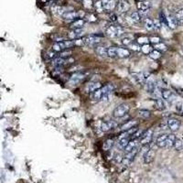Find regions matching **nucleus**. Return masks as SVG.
Here are the masks:
<instances>
[{
	"label": "nucleus",
	"mask_w": 183,
	"mask_h": 183,
	"mask_svg": "<svg viewBox=\"0 0 183 183\" xmlns=\"http://www.w3.org/2000/svg\"><path fill=\"white\" fill-rule=\"evenodd\" d=\"M125 29L122 26H109L106 29V35L110 38H119L124 34Z\"/></svg>",
	"instance_id": "f257e3e1"
},
{
	"label": "nucleus",
	"mask_w": 183,
	"mask_h": 183,
	"mask_svg": "<svg viewBox=\"0 0 183 183\" xmlns=\"http://www.w3.org/2000/svg\"><path fill=\"white\" fill-rule=\"evenodd\" d=\"M83 45L86 46H91V47H95L98 45L101 42V39L99 38V35H89V36H86L82 38Z\"/></svg>",
	"instance_id": "f03ea898"
},
{
	"label": "nucleus",
	"mask_w": 183,
	"mask_h": 183,
	"mask_svg": "<svg viewBox=\"0 0 183 183\" xmlns=\"http://www.w3.org/2000/svg\"><path fill=\"white\" fill-rule=\"evenodd\" d=\"M130 107L128 104L126 103H122V104H119L118 106H116L113 112V116H114L116 118H121L123 117L124 116H126L128 111H129Z\"/></svg>",
	"instance_id": "7ed1b4c3"
},
{
	"label": "nucleus",
	"mask_w": 183,
	"mask_h": 183,
	"mask_svg": "<svg viewBox=\"0 0 183 183\" xmlns=\"http://www.w3.org/2000/svg\"><path fill=\"white\" fill-rule=\"evenodd\" d=\"M83 15L85 16V14H83L81 11H78V12L77 11H67V12L63 13L62 15V19H65V20H68V21H72H72H74L77 19H80V17Z\"/></svg>",
	"instance_id": "20e7f679"
},
{
	"label": "nucleus",
	"mask_w": 183,
	"mask_h": 183,
	"mask_svg": "<svg viewBox=\"0 0 183 183\" xmlns=\"http://www.w3.org/2000/svg\"><path fill=\"white\" fill-rule=\"evenodd\" d=\"M153 138V131L151 129H147L146 131L144 132L143 136L140 138V143L141 145L145 146V145H149L152 141Z\"/></svg>",
	"instance_id": "39448f33"
},
{
	"label": "nucleus",
	"mask_w": 183,
	"mask_h": 183,
	"mask_svg": "<svg viewBox=\"0 0 183 183\" xmlns=\"http://www.w3.org/2000/svg\"><path fill=\"white\" fill-rule=\"evenodd\" d=\"M156 158V151L152 149H149L146 153L143 154V160L145 164H150L154 161Z\"/></svg>",
	"instance_id": "423d86ee"
},
{
	"label": "nucleus",
	"mask_w": 183,
	"mask_h": 183,
	"mask_svg": "<svg viewBox=\"0 0 183 183\" xmlns=\"http://www.w3.org/2000/svg\"><path fill=\"white\" fill-rule=\"evenodd\" d=\"M83 36V31L82 29H72L68 33V39L70 40H75L78 39H82Z\"/></svg>",
	"instance_id": "0eeeda50"
},
{
	"label": "nucleus",
	"mask_w": 183,
	"mask_h": 183,
	"mask_svg": "<svg viewBox=\"0 0 183 183\" xmlns=\"http://www.w3.org/2000/svg\"><path fill=\"white\" fill-rule=\"evenodd\" d=\"M116 126H117V124L116 123L115 121L109 120V121L103 122L102 126H101V130L103 132H108V131H110V130H112L113 128H115Z\"/></svg>",
	"instance_id": "6e6552de"
},
{
	"label": "nucleus",
	"mask_w": 183,
	"mask_h": 183,
	"mask_svg": "<svg viewBox=\"0 0 183 183\" xmlns=\"http://www.w3.org/2000/svg\"><path fill=\"white\" fill-rule=\"evenodd\" d=\"M168 126L173 132H176L180 127V121L176 118H170L168 120Z\"/></svg>",
	"instance_id": "1a4fd4ad"
},
{
	"label": "nucleus",
	"mask_w": 183,
	"mask_h": 183,
	"mask_svg": "<svg viewBox=\"0 0 183 183\" xmlns=\"http://www.w3.org/2000/svg\"><path fill=\"white\" fill-rule=\"evenodd\" d=\"M102 4L103 6V9L106 11H112L114 10L116 6V0H102Z\"/></svg>",
	"instance_id": "9d476101"
},
{
	"label": "nucleus",
	"mask_w": 183,
	"mask_h": 183,
	"mask_svg": "<svg viewBox=\"0 0 183 183\" xmlns=\"http://www.w3.org/2000/svg\"><path fill=\"white\" fill-rule=\"evenodd\" d=\"M129 8H130V5L126 0H121L117 5V11L120 14L126 13L129 10Z\"/></svg>",
	"instance_id": "9b49d317"
},
{
	"label": "nucleus",
	"mask_w": 183,
	"mask_h": 183,
	"mask_svg": "<svg viewBox=\"0 0 183 183\" xmlns=\"http://www.w3.org/2000/svg\"><path fill=\"white\" fill-rule=\"evenodd\" d=\"M94 51L98 56L102 58H106L107 57V49L103 46V45H96L94 47Z\"/></svg>",
	"instance_id": "f8f14e48"
},
{
	"label": "nucleus",
	"mask_w": 183,
	"mask_h": 183,
	"mask_svg": "<svg viewBox=\"0 0 183 183\" xmlns=\"http://www.w3.org/2000/svg\"><path fill=\"white\" fill-rule=\"evenodd\" d=\"M167 21H168V27L170 28L171 29H175L179 26V23L176 19L175 16H173V15L167 16Z\"/></svg>",
	"instance_id": "ddd939ff"
},
{
	"label": "nucleus",
	"mask_w": 183,
	"mask_h": 183,
	"mask_svg": "<svg viewBox=\"0 0 183 183\" xmlns=\"http://www.w3.org/2000/svg\"><path fill=\"white\" fill-rule=\"evenodd\" d=\"M137 124V122L136 120H130V121H127L126 123H125L124 125H122L120 129H121V131L123 132V131H127V130L129 129H131L133 127H135Z\"/></svg>",
	"instance_id": "4468645a"
},
{
	"label": "nucleus",
	"mask_w": 183,
	"mask_h": 183,
	"mask_svg": "<svg viewBox=\"0 0 183 183\" xmlns=\"http://www.w3.org/2000/svg\"><path fill=\"white\" fill-rule=\"evenodd\" d=\"M167 137L168 135L167 134H163L160 135L158 138H156V146L160 149H163V147H166V142H167Z\"/></svg>",
	"instance_id": "2eb2a0df"
},
{
	"label": "nucleus",
	"mask_w": 183,
	"mask_h": 183,
	"mask_svg": "<svg viewBox=\"0 0 183 183\" xmlns=\"http://www.w3.org/2000/svg\"><path fill=\"white\" fill-rule=\"evenodd\" d=\"M151 7V4L149 1H141L137 2V8L139 11H149Z\"/></svg>",
	"instance_id": "dca6fc26"
},
{
	"label": "nucleus",
	"mask_w": 183,
	"mask_h": 183,
	"mask_svg": "<svg viewBox=\"0 0 183 183\" xmlns=\"http://www.w3.org/2000/svg\"><path fill=\"white\" fill-rule=\"evenodd\" d=\"M91 98L93 101H100L101 99H103V93L102 91V88L91 93Z\"/></svg>",
	"instance_id": "f3484780"
},
{
	"label": "nucleus",
	"mask_w": 183,
	"mask_h": 183,
	"mask_svg": "<svg viewBox=\"0 0 183 183\" xmlns=\"http://www.w3.org/2000/svg\"><path fill=\"white\" fill-rule=\"evenodd\" d=\"M161 95H162L163 99H165L166 101H169V102L172 101L173 98H174L173 93L169 89H163L162 92H161Z\"/></svg>",
	"instance_id": "a211bd4d"
},
{
	"label": "nucleus",
	"mask_w": 183,
	"mask_h": 183,
	"mask_svg": "<svg viewBox=\"0 0 183 183\" xmlns=\"http://www.w3.org/2000/svg\"><path fill=\"white\" fill-rule=\"evenodd\" d=\"M85 24V19H75L72 25H71V28L72 29H82Z\"/></svg>",
	"instance_id": "6ab92c4d"
},
{
	"label": "nucleus",
	"mask_w": 183,
	"mask_h": 183,
	"mask_svg": "<svg viewBox=\"0 0 183 183\" xmlns=\"http://www.w3.org/2000/svg\"><path fill=\"white\" fill-rule=\"evenodd\" d=\"M102 88V84L98 82H93L92 83L88 84V87H87V93H93L94 91H96L98 89Z\"/></svg>",
	"instance_id": "aec40b11"
},
{
	"label": "nucleus",
	"mask_w": 183,
	"mask_h": 183,
	"mask_svg": "<svg viewBox=\"0 0 183 183\" xmlns=\"http://www.w3.org/2000/svg\"><path fill=\"white\" fill-rule=\"evenodd\" d=\"M176 136L173 135V134H169L168 135V137H167V142H166V147L167 149H172L173 147V145L176 141Z\"/></svg>",
	"instance_id": "412c9836"
},
{
	"label": "nucleus",
	"mask_w": 183,
	"mask_h": 183,
	"mask_svg": "<svg viewBox=\"0 0 183 183\" xmlns=\"http://www.w3.org/2000/svg\"><path fill=\"white\" fill-rule=\"evenodd\" d=\"M117 56L120 58H127L130 56V51L126 48H117Z\"/></svg>",
	"instance_id": "4be33fe9"
},
{
	"label": "nucleus",
	"mask_w": 183,
	"mask_h": 183,
	"mask_svg": "<svg viewBox=\"0 0 183 183\" xmlns=\"http://www.w3.org/2000/svg\"><path fill=\"white\" fill-rule=\"evenodd\" d=\"M130 20H131L132 23L136 24V23H139L141 21V17L140 15H139L138 12L135 11V12H132L131 14H130V17H129Z\"/></svg>",
	"instance_id": "5701e85b"
},
{
	"label": "nucleus",
	"mask_w": 183,
	"mask_h": 183,
	"mask_svg": "<svg viewBox=\"0 0 183 183\" xmlns=\"http://www.w3.org/2000/svg\"><path fill=\"white\" fill-rule=\"evenodd\" d=\"M146 90L149 93H154L156 89V84L154 81L149 80L146 83Z\"/></svg>",
	"instance_id": "b1692460"
},
{
	"label": "nucleus",
	"mask_w": 183,
	"mask_h": 183,
	"mask_svg": "<svg viewBox=\"0 0 183 183\" xmlns=\"http://www.w3.org/2000/svg\"><path fill=\"white\" fill-rule=\"evenodd\" d=\"M137 146V140H130L127 144V146L125 147V151L127 153V152H130L132 151Z\"/></svg>",
	"instance_id": "393cba45"
},
{
	"label": "nucleus",
	"mask_w": 183,
	"mask_h": 183,
	"mask_svg": "<svg viewBox=\"0 0 183 183\" xmlns=\"http://www.w3.org/2000/svg\"><path fill=\"white\" fill-rule=\"evenodd\" d=\"M173 149H175L176 151H180L183 149V140L180 138H177L175 143L173 145Z\"/></svg>",
	"instance_id": "a878e982"
},
{
	"label": "nucleus",
	"mask_w": 183,
	"mask_h": 183,
	"mask_svg": "<svg viewBox=\"0 0 183 183\" xmlns=\"http://www.w3.org/2000/svg\"><path fill=\"white\" fill-rule=\"evenodd\" d=\"M107 57H110V58L117 57V48L116 47H109L107 49Z\"/></svg>",
	"instance_id": "bb28decb"
},
{
	"label": "nucleus",
	"mask_w": 183,
	"mask_h": 183,
	"mask_svg": "<svg viewBox=\"0 0 183 183\" xmlns=\"http://www.w3.org/2000/svg\"><path fill=\"white\" fill-rule=\"evenodd\" d=\"M84 78V75L82 74V73H76L74 74L72 78H71V82L74 84L78 83H80L83 79Z\"/></svg>",
	"instance_id": "cd10ccee"
},
{
	"label": "nucleus",
	"mask_w": 183,
	"mask_h": 183,
	"mask_svg": "<svg viewBox=\"0 0 183 183\" xmlns=\"http://www.w3.org/2000/svg\"><path fill=\"white\" fill-rule=\"evenodd\" d=\"M144 24H145V28H146L147 30H153V29H154L153 19H145V20H144Z\"/></svg>",
	"instance_id": "c85d7f7f"
},
{
	"label": "nucleus",
	"mask_w": 183,
	"mask_h": 183,
	"mask_svg": "<svg viewBox=\"0 0 183 183\" xmlns=\"http://www.w3.org/2000/svg\"><path fill=\"white\" fill-rule=\"evenodd\" d=\"M174 16H175L179 25H183V8L178 10Z\"/></svg>",
	"instance_id": "c756f323"
},
{
	"label": "nucleus",
	"mask_w": 183,
	"mask_h": 183,
	"mask_svg": "<svg viewBox=\"0 0 183 183\" xmlns=\"http://www.w3.org/2000/svg\"><path fill=\"white\" fill-rule=\"evenodd\" d=\"M114 146V140L113 139H107V140L104 141L103 143V150H105V151H108L112 149V146Z\"/></svg>",
	"instance_id": "7c9ffc66"
},
{
	"label": "nucleus",
	"mask_w": 183,
	"mask_h": 183,
	"mask_svg": "<svg viewBox=\"0 0 183 183\" xmlns=\"http://www.w3.org/2000/svg\"><path fill=\"white\" fill-rule=\"evenodd\" d=\"M140 50L143 52L144 54L149 55V53L153 50V48H152L149 44H144V45H142V47L140 48Z\"/></svg>",
	"instance_id": "2f4dec72"
},
{
	"label": "nucleus",
	"mask_w": 183,
	"mask_h": 183,
	"mask_svg": "<svg viewBox=\"0 0 183 183\" xmlns=\"http://www.w3.org/2000/svg\"><path fill=\"white\" fill-rule=\"evenodd\" d=\"M138 116H139V117H141V118H143V119H146V118H149V117H150V116H151V113L149 111V110H140L138 112Z\"/></svg>",
	"instance_id": "473e14b6"
},
{
	"label": "nucleus",
	"mask_w": 183,
	"mask_h": 183,
	"mask_svg": "<svg viewBox=\"0 0 183 183\" xmlns=\"http://www.w3.org/2000/svg\"><path fill=\"white\" fill-rule=\"evenodd\" d=\"M156 106L160 111H163V110H165V108H166V105H165L164 101L160 98L156 99Z\"/></svg>",
	"instance_id": "72a5a7b5"
},
{
	"label": "nucleus",
	"mask_w": 183,
	"mask_h": 183,
	"mask_svg": "<svg viewBox=\"0 0 183 183\" xmlns=\"http://www.w3.org/2000/svg\"><path fill=\"white\" fill-rule=\"evenodd\" d=\"M154 49L156 50H159V52H164V51L167 50L168 48H167L166 44H164V43H162V42H159V43H158V44H156L154 46Z\"/></svg>",
	"instance_id": "f704fd0d"
},
{
	"label": "nucleus",
	"mask_w": 183,
	"mask_h": 183,
	"mask_svg": "<svg viewBox=\"0 0 183 183\" xmlns=\"http://www.w3.org/2000/svg\"><path fill=\"white\" fill-rule=\"evenodd\" d=\"M149 57L152 60H159L161 57V52H159V50H153L149 53Z\"/></svg>",
	"instance_id": "c9c22d12"
},
{
	"label": "nucleus",
	"mask_w": 183,
	"mask_h": 183,
	"mask_svg": "<svg viewBox=\"0 0 183 183\" xmlns=\"http://www.w3.org/2000/svg\"><path fill=\"white\" fill-rule=\"evenodd\" d=\"M72 54V51L70 50H64L62 51H60V53L58 54V57L60 58H62V59H66V58H69Z\"/></svg>",
	"instance_id": "e433bc0d"
},
{
	"label": "nucleus",
	"mask_w": 183,
	"mask_h": 183,
	"mask_svg": "<svg viewBox=\"0 0 183 183\" xmlns=\"http://www.w3.org/2000/svg\"><path fill=\"white\" fill-rule=\"evenodd\" d=\"M94 8H95V10H96L98 13H102L104 10L103 6V4H102V0H98V1L94 4Z\"/></svg>",
	"instance_id": "4c0bfd02"
},
{
	"label": "nucleus",
	"mask_w": 183,
	"mask_h": 183,
	"mask_svg": "<svg viewBox=\"0 0 183 183\" xmlns=\"http://www.w3.org/2000/svg\"><path fill=\"white\" fill-rule=\"evenodd\" d=\"M129 138H123V139H119V143H118V146L120 149H124L127 146L128 142H129Z\"/></svg>",
	"instance_id": "58836bf2"
},
{
	"label": "nucleus",
	"mask_w": 183,
	"mask_h": 183,
	"mask_svg": "<svg viewBox=\"0 0 183 183\" xmlns=\"http://www.w3.org/2000/svg\"><path fill=\"white\" fill-rule=\"evenodd\" d=\"M127 47L129 48V50H134V51H139L140 50V48H141L140 46H139V44H137L136 42H134V41L130 45H128Z\"/></svg>",
	"instance_id": "ea45409f"
},
{
	"label": "nucleus",
	"mask_w": 183,
	"mask_h": 183,
	"mask_svg": "<svg viewBox=\"0 0 183 183\" xmlns=\"http://www.w3.org/2000/svg\"><path fill=\"white\" fill-rule=\"evenodd\" d=\"M149 42V38H146V37H139L137 39H136V43L137 44H147V43Z\"/></svg>",
	"instance_id": "a19ab883"
},
{
	"label": "nucleus",
	"mask_w": 183,
	"mask_h": 183,
	"mask_svg": "<svg viewBox=\"0 0 183 183\" xmlns=\"http://www.w3.org/2000/svg\"><path fill=\"white\" fill-rule=\"evenodd\" d=\"M84 17L86 19V20L89 21V22H95L97 20V17H95V15H93V14H87V15L85 14Z\"/></svg>",
	"instance_id": "79ce46f5"
},
{
	"label": "nucleus",
	"mask_w": 183,
	"mask_h": 183,
	"mask_svg": "<svg viewBox=\"0 0 183 183\" xmlns=\"http://www.w3.org/2000/svg\"><path fill=\"white\" fill-rule=\"evenodd\" d=\"M159 21L161 22V24H165L168 26V21H167V15L165 14L163 11L160 12L159 14Z\"/></svg>",
	"instance_id": "37998d69"
},
{
	"label": "nucleus",
	"mask_w": 183,
	"mask_h": 183,
	"mask_svg": "<svg viewBox=\"0 0 183 183\" xmlns=\"http://www.w3.org/2000/svg\"><path fill=\"white\" fill-rule=\"evenodd\" d=\"M153 23H154V29L156 31H159V30L161 29L162 24L159 21V19H153Z\"/></svg>",
	"instance_id": "c03bdc74"
},
{
	"label": "nucleus",
	"mask_w": 183,
	"mask_h": 183,
	"mask_svg": "<svg viewBox=\"0 0 183 183\" xmlns=\"http://www.w3.org/2000/svg\"><path fill=\"white\" fill-rule=\"evenodd\" d=\"M132 42H133L132 39H131V38H128V37L123 38V39H121V43H122V44H123L124 46H128V45L131 44Z\"/></svg>",
	"instance_id": "a18cd8bd"
},
{
	"label": "nucleus",
	"mask_w": 183,
	"mask_h": 183,
	"mask_svg": "<svg viewBox=\"0 0 183 183\" xmlns=\"http://www.w3.org/2000/svg\"><path fill=\"white\" fill-rule=\"evenodd\" d=\"M83 6L87 9H91L93 7V0H83Z\"/></svg>",
	"instance_id": "49530a36"
},
{
	"label": "nucleus",
	"mask_w": 183,
	"mask_h": 183,
	"mask_svg": "<svg viewBox=\"0 0 183 183\" xmlns=\"http://www.w3.org/2000/svg\"><path fill=\"white\" fill-rule=\"evenodd\" d=\"M52 50L55 51L56 53H57V52H59V53H60V51H62V47H60L59 42H55L54 43L53 46H52Z\"/></svg>",
	"instance_id": "de8ad7c7"
},
{
	"label": "nucleus",
	"mask_w": 183,
	"mask_h": 183,
	"mask_svg": "<svg viewBox=\"0 0 183 183\" xmlns=\"http://www.w3.org/2000/svg\"><path fill=\"white\" fill-rule=\"evenodd\" d=\"M56 56H57V53H56L55 51H53V50L47 52V54H46V58L48 60H53V59L56 58Z\"/></svg>",
	"instance_id": "09e8293b"
},
{
	"label": "nucleus",
	"mask_w": 183,
	"mask_h": 183,
	"mask_svg": "<svg viewBox=\"0 0 183 183\" xmlns=\"http://www.w3.org/2000/svg\"><path fill=\"white\" fill-rule=\"evenodd\" d=\"M149 39V42L153 43V44H155V45L160 42V39L159 37H151Z\"/></svg>",
	"instance_id": "8fccbe9b"
},
{
	"label": "nucleus",
	"mask_w": 183,
	"mask_h": 183,
	"mask_svg": "<svg viewBox=\"0 0 183 183\" xmlns=\"http://www.w3.org/2000/svg\"><path fill=\"white\" fill-rule=\"evenodd\" d=\"M110 20L113 22H116L117 21V16L116 14H111L110 15Z\"/></svg>",
	"instance_id": "3c124183"
},
{
	"label": "nucleus",
	"mask_w": 183,
	"mask_h": 183,
	"mask_svg": "<svg viewBox=\"0 0 183 183\" xmlns=\"http://www.w3.org/2000/svg\"><path fill=\"white\" fill-rule=\"evenodd\" d=\"M41 1H42L43 3H48L49 1H50V0H41Z\"/></svg>",
	"instance_id": "603ef678"
},
{
	"label": "nucleus",
	"mask_w": 183,
	"mask_h": 183,
	"mask_svg": "<svg viewBox=\"0 0 183 183\" xmlns=\"http://www.w3.org/2000/svg\"><path fill=\"white\" fill-rule=\"evenodd\" d=\"M136 1H137V2H141V1H145V0H136Z\"/></svg>",
	"instance_id": "864d4df0"
}]
</instances>
